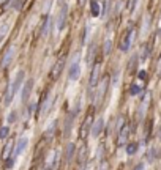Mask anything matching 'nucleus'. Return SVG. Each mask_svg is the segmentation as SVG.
<instances>
[{"label": "nucleus", "instance_id": "9d476101", "mask_svg": "<svg viewBox=\"0 0 161 170\" xmlns=\"http://www.w3.org/2000/svg\"><path fill=\"white\" fill-rule=\"evenodd\" d=\"M128 136H129V128L128 125H123L119 129V137H117V145H125L127 144V140H128Z\"/></svg>", "mask_w": 161, "mask_h": 170}, {"label": "nucleus", "instance_id": "f03ea898", "mask_svg": "<svg viewBox=\"0 0 161 170\" xmlns=\"http://www.w3.org/2000/svg\"><path fill=\"white\" fill-rule=\"evenodd\" d=\"M60 164V150H52L44 162V170H57Z\"/></svg>", "mask_w": 161, "mask_h": 170}, {"label": "nucleus", "instance_id": "7ed1b4c3", "mask_svg": "<svg viewBox=\"0 0 161 170\" xmlns=\"http://www.w3.org/2000/svg\"><path fill=\"white\" fill-rule=\"evenodd\" d=\"M79 59H81V55H79V54H76L74 59H73V61H71V65H70V69H68V79L70 80H76L77 77H79V74H81Z\"/></svg>", "mask_w": 161, "mask_h": 170}, {"label": "nucleus", "instance_id": "4468645a", "mask_svg": "<svg viewBox=\"0 0 161 170\" xmlns=\"http://www.w3.org/2000/svg\"><path fill=\"white\" fill-rule=\"evenodd\" d=\"M13 55H14V47L11 46V47H8L5 52V57H3V60H2V66H8L10 61L13 60Z\"/></svg>", "mask_w": 161, "mask_h": 170}, {"label": "nucleus", "instance_id": "1a4fd4ad", "mask_svg": "<svg viewBox=\"0 0 161 170\" xmlns=\"http://www.w3.org/2000/svg\"><path fill=\"white\" fill-rule=\"evenodd\" d=\"M90 132H92V136L93 137H98L101 132H103V129H104V120H103V117H100V118H96L95 120V123L92 125V128H90Z\"/></svg>", "mask_w": 161, "mask_h": 170}, {"label": "nucleus", "instance_id": "f8f14e48", "mask_svg": "<svg viewBox=\"0 0 161 170\" xmlns=\"http://www.w3.org/2000/svg\"><path fill=\"white\" fill-rule=\"evenodd\" d=\"M27 145H29V139H27V137H21V139L16 142V145H14L13 154H14V156H19V154H21V153L27 148Z\"/></svg>", "mask_w": 161, "mask_h": 170}, {"label": "nucleus", "instance_id": "72a5a7b5", "mask_svg": "<svg viewBox=\"0 0 161 170\" xmlns=\"http://www.w3.org/2000/svg\"><path fill=\"white\" fill-rule=\"evenodd\" d=\"M0 2H2V0H0Z\"/></svg>", "mask_w": 161, "mask_h": 170}, {"label": "nucleus", "instance_id": "b1692460", "mask_svg": "<svg viewBox=\"0 0 161 170\" xmlns=\"http://www.w3.org/2000/svg\"><path fill=\"white\" fill-rule=\"evenodd\" d=\"M136 2H137V0H128V5H127V11H128V13H131V11L134 10Z\"/></svg>", "mask_w": 161, "mask_h": 170}, {"label": "nucleus", "instance_id": "6e6552de", "mask_svg": "<svg viewBox=\"0 0 161 170\" xmlns=\"http://www.w3.org/2000/svg\"><path fill=\"white\" fill-rule=\"evenodd\" d=\"M90 128H92V117H89L84 120V123H82V126H81V131H79V139L81 140H85L87 139V134L90 132Z\"/></svg>", "mask_w": 161, "mask_h": 170}, {"label": "nucleus", "instance_id": "393cba45", "mask_svg": "<svg viewBox=\"0 0 161 170\" xmlns=\"http://www.w3.org/2000/svg\"><path fill=\"white\" fill-rule=\"evenodd\" d=\"M111 44H112V41L108 38V40L104 41V54H109V52H111Z\"/></svg>", "mask_w": 161, "mask_h": 170}, {"label": "nucleus", "instance_id": "dca6fc26", "mask_svg": "<svg viewBox=\"0 0 161 170\" xmlns=\"http://www.w3.org/2000/svg\"><path fill=\"white\" fill-rule=\"evenodd\" d=\"M51 25H52V17H46L44 19V24H43V30L41 35H48V32H51Z\"/></svg>", "mask_w": 161, "mask_h": 170}, {"label": "nucleus", "instance_id": "bb28decb", "mask_svg": "<svg viewBox=\"0 0 161 170\" xmlns=\"http://www.w3.org/2000/svg\"><path fill=\"white\" fill-rule=\"evenodd\" d=\"M8 128L6 126H3V128H0V139H5L6 136H8Z\"/></svg>", "mask_w": 161, "mask_h": 170}, {"label": "nucleus", "instance_id": "5701e85b", "mask_svg": "<svg viewBox=\"0 0 161 170\" xmlns=\"http://www.w3.org/2000/svg\"><path fill=\"white\" fill-rule=\"evenodd\" d=\"M73 151H74V144H70L68 150H66V159H68V161L73 157Z\"/></svg>", "mask_w": 161, "mask_h": 170}, {"label": "nucleus", "instance_id": "39448f33", "mask_svg": "<svg viewBox=\"0 0 161 170\" xmlns=\"http://www.w3.org/2000/svg\"><path fill=\"white\" fill-rule=\"evenodd\" d=\"M134 35H136V30H134V29H129L128 32L123 35V38H122V42H120V46H119L122 52H127L128 49H129V46H131L133 40H134Z\"/></svg>", "mask_w": 161, "mask_h": 170}, {"label": "nucleus", "instance_id": "2eb2a0df", "mask_svg": "<svg viewBox=\"0 0 161 170\" xmlns=\"http://www.w3.org/2000/svg\"><path fill=\"white\" fill-rule=\"evenodd\" d=\"M14 151V142H8L2 151V159H10V154Z\"/></svg>", "mask_w": 161, "mask_h": 170}, {"label": "nucleus", "instance_id": "a878e982", "mask_svg": "<svg viewBox=\"0 0 161 170\" xmlns=\"http://www.w3.org/2000/svg\"><path fill=\"white\" fill-rule=\"evenodd\" d=\"M98 170H108V162H106L103 157L100 159V164H98Z\"/></svg>", "mask_w": 161, "mask_h": 170}, {"label": "nucleus", "instance_id": "c756f323", "mask_svg": "<svg viewBox=\"0 0 161 170\" xmlns=\"http://www.w3.org/2000/svg\"><path fill=\"white\" fill-rule=\"evenodd\" d=\"M137 76H139V79L145 80V77H147V72H145V71H139V74H137Z\"/></svg>", "mask_w": 161, "mask_h": 170}, {"label": "nucleus", "instance_id": "c85d7f7f", "mask_svg": "<svg viewBox=\"0 0 161 170\" xmlns=\"http://www.w3.org/2000/svg\"><path fill=\"white\" fill-rule=\"evenodd\" d=\"M6 120H8V123H14V121H16V112H11Z\"/></svg>", "mask_w": 161, "mask_h": 170}, {"label": "nucleus", "instance_id": "423d86ee", "mask_svg": "<svg viewBox=\"0 0 161 170\" xmlns=\"http://www.w3.org/2000/svg\"><path fill=\"white\" fill-rule=\"evenodd\" d=\"M63 66H65V57L62 55L60 59H58L57 61H56V65L52 66V69H51V72H49V77H51V80H57L58 77H60V74H62V69H63Z\"/></svg>", "mask_w": 161, "mask_h": 170}, {"label": "nucleus", "instance_id": "9b49d317", "mask_svg": "<svg viewBox=\"0 0 161 170\" xmlns=\"http://www.w3.org/2000/svg\"><path fill=\"white\" fill-rule=\"evenodd\" d=\"M66 13H68V6L63 5L60 8V13H58V17H57V27L56 29L58 30V32H62L65 27V19H66Z\"/></svg>", "mask_w": 161, "mask_h": 170}, {"label": "nucleus", "instance_id": "f3484780", "mask_svg": "<svg viewBox=\"0 0 161 170\" xmlns=\"http://www.w3.org/2000/svg\"><path fill=\"white\" fill-rule=\"evenodd\" d=\"M95 52H96V46L92 44L90 46V51H89V55H87V60H85V63L87 65H92L93 59H95Z\"/></svg>", "mask_w": 161, "mask_h": 170}, {"label": "nucleus", "instance_id": "cd10ccee", "mask_svg": "<svg viewBox=\"0 0 161 170\" xmlns=\"http://www.w3.org/2000/svg\"><path fill=\"white\" fill-rule=\"evenodd\" d=\"M6 32H8V27H6V25H2V27H0V41H2V38L6 35Z\"/></svg>", "mask_w": 161, "mask_h": 170}, {"label": "nucleus", "instance_id": "ddd939ff", "mask_svg": "<svg viewBox=\"0 0 161 170\" xmlns=\"http://www.w3.org/2000/svg\"><path fill=\"white\" fill-rule=\"evenodd\" d=\"M32 88H33V80L29 79L24 85V88H22V93H21V99L22 102H27V99H29L30 93H32Z\"/></svg>", "mask_w": 161, "mask_h": 170}, {"label": "nucleus", "instance_id": "4be33fe9", "mask_svg": "<svg viewBox=\"0 0 161 170\" xmlns=\"http://www.w3.org/2000/svg\"><path fill=\"white\" fill-rule=\"evenodd\" d=\"M141 91H142V87H141V85H137V84H133V85H131V88H129V93H131L133 96L139 95Z\"/></svg>", "mask_w": 161, "mask_h": 170}, {"label": "nucleus", "instance_id": "7c9ffc66", "mask_svg": "<svg viewBox=\"0 0 161 170\" xmlns=\"http://www.w3.org/2000/svg\"><path fill=\"white\" fill-rule=\"evenodd\" d=\"M134 170H145V167H144V164H139V165H137V167H136Z\"/></svg>", "mask_w": 161, "mask_h": 170}, {"label": "nucleus", "instance_id": "20e7f679", "mask_svg": "<svg viewBox=\"0 0 161 170\" xmlns=\"http://www.w3.org/2000/svg\"><path fill=\"white\" fill-rule=\"evenodd\" d=\"M98 84H100V87H98V91L95 95V106H100V104L103 102V98H104L106 90H108V85H109V79L108 77H103L101 82H98Z\"/></svg>", "mask_w": 161, "mask_h": 170}, {"label": "nucleus", "instance_id": "6ab92c4d", "mask_svg": "<svg viewBox=\"0 0 161 170\" xmlns=\"http://www.w3.org/2000/svg\"><path fill=\"white\" fill-rule=\"evenodd\" d=\"M49 95H44V98H43V107H41V115H46V112H48V107H49Z\"/></svg>", "mask_w": 161, "mask_h": 170}, {"label": "nucleus", "instance_id": "2f4dec72", "mask_svg": "<svg viewBox=\"0 0 161 170\" xmlns=\"http://www.w3.org/2000/svg\"><path fill=\"white\" fill-rule=\"evenodd\" d=\"M85 2H87V0H77V3H79V5H84Z\"/></svg>", "mask_w": 161, "mask_h": 170}, {"label": "nucleus", "instance_id": "0eeeda50", "mask_svg": "<svg viewBox=\"0 0 161 170\" xmlns=\"http://www.w3.org/2000/svg\"><path fill=\"white\" fill-rule=\"evenodd\" d=\"M100 76H101V63L98 61V63H95L93 65V68H92V74H90V87L98 85V82H100Z\"/></svg>", "mask_w": 161, "mask_h": 170}, {"label": "nucleus", "instance_id": "473e14b6", "mask_svg": "<svg viewBox=\"0 0 161 170\" xmlns=\"http://www.w3.org/2000/svg\"><path fill=\"white\" fill-rule=\"evenodd\" d=\"M32 170H35V169H32Z\"/></svg>", "mask_w": 161, "mask_h": 170}, {"label": "nucleus", "instance_id": "aec40b11", "mask_svg": "<svg viewBox=\"0 0 161 170\" xmlns=\"http://www.w3.org/2000/svg\"><path fill=\"white\" fill-rule=\"evenodd\" d=\"M87 151H89V150H87V146H85V145L79 150V156H77V161H79L81 164L85 161V157H87Z\"/></svg>", "mask_w": 161, "mask_h": 170}, {"label": "nucleus", "instance_id": "412c9836", "mask_svg": "<svg viewBox=\"0 0 161 170\" xmlns=\"http://www.w3.org/2000/svg\"><path fill=\"white\" fill-rule=\"evenodd\" d=\"M137 145L136 142H131V144H128L127 145V154H134L136 151H137Z\"/></svg>", "mask_w": 161, "mask_h": 170}, {"label": "nucleus", "instance_id": "a211bd4d", "mask_svg": "<svg viewBox=\"0 0 161 170\" xmlns=\"http://www.w3.org/2000/svg\"><path fill=\"white\" fill-rule=\"evenodd\" d=\"M90 13H92L93 17L100 16V3H98V2H92V3H90Z\"/></svg>", "mask_w": 161, "mask_h": 170}, {"label": "nucleus", "instance_id": "f257e3e1", "mask_svg": "<svg viewBox=\"0 0 161 170\" xmlns=\"http://www.w3.org/2000/svg\"><path fill=\"white\" fill-rule=\"evenodd\" d=\"M24 77H25V72L22 71H18V74L14 76V79H13V84L10 85V88H8V91H6V96H5V106H10L11 101H13V98L16 96V93L19 91V88H21V85L22 82H24Z\"/></svg>", "mask_w": 161, "mask_h": 170}]
</instances>
